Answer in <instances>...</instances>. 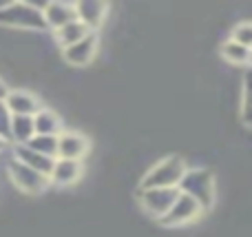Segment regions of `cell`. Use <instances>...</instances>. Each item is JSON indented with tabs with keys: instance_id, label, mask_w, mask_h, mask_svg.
<instances>
[{
	"instance_id": "6da1fadb",
	"label": "cell",
	"mask_w": 252,
	"mask_h": 237,
	"mask_svg": "<svg viewBox=\"0 0 252 237\" xmlns=\"http://www.w3.org/2000/svg\"><path fill=\"white\" fill-rule=\"evenodd\" d=\"M177 189H179V193L195 200L206 213L217 204V177L206 167L186 169Z\"/></svg>"
},
{
	"instance_id": "7a4b0ae2",
	"label": "cell",
	"mask_w": 252,
	"mask_h": 237,
	"mask_svg": "<svg viewBox=\"0 0 252 237\" xmlns=\"http://www.w3.org/2000/svg\"><path fill=\"white\" fill-rule=\"evenodd\" d=\"M188 164L182 155L173 153L157 160L139 180V189H177Z\"/></svg>"
},
{
	"instance_id": "3957f363",
	"label": "cell",
	"mask_w": 252,
	"mask_h": 237,
	"mask_svg": "<svg viewBox=\"0 0 252 237\" xmlns=\"http://www.w3.org/2000/svg\"><path fill=\"white\" fill-rule=\"evenodd\" d=\"M44 4H31V2H9L4 9H0V25L18 31H44L42 18Z\"/></svg>"
},
{
	"instance_id": "277c9868",
	"label": "cell",
	"mask_w": 252,
	"mask_h": 237,
	"mask_svg": "<svg viewBox=\"0 0 252 237\" xmlns=\"http://www.w3.org/2000/svg\"><path fill=\"white\" fill-rule=\"evenodd\" d=\"M7 175H9V180H11V184L25 195H40L51 186L47 175L33 171V169H29L27 164L18 162V160H13V158L7 162Z\"/></svg>"
},
{
	"instance_id": "5b68a950",
	"label": "cell",
	"mask_w": 252,
	"mask_h": 237,
	"mask_svg": "<svg viewBox=\"0 0 252 237\" xmlns=\"http://www.w3.org/2000/svg\"><path fill=\"white\" fill-rule=\"evenodd\" d=\"M100 35L95 31H91L75 44L62 49V60H64V65L73 67V69H87L100 58Z\"/></svg>"
},
{
	"instance_id": "8992f818",
	"label": "cell",
	"mask_w": 252,
	"mask_h": 237,
	"mask_svg": "<svg viewBox=\"0 0 252 237\" xmlns=\"http://www.w3.org/2000/svg\"><path fill=\"white\" fill-rule=\"evenodd\" d=\"M179 189H137V204L151 220L159 222L177 200Z\"/></svg>"
},
{
	"instance_id": "52a82bcc",
	"label": "cell",
	"mask_w": 252,
	"mask_h": 237,
	"mask_svg": "<svg viewBox=\"0 0 252 237\" xmlns=\"http://www.w3.org/2000/svg\"><path fill=\"white\" fill-rule=\"evenodd\" d=\"M204 213L206 211L195 202V200L184 195V193H179L177 200L173 202V206L168 208V213L159 220V224L166 226V229H182V226L195 224L197 220H201Z\"/></svg>"
},
{
	"instance_id": "ba28073f",
	"label": "cell",
	"mask_w": 252,
	"mask_h": 237,
	"mask_svg": "<svg viewBox=\"0 0 252 237\" xmlns=\"http://www.w3.org/2000/svg\"><path fill=\"white\" fill-rule=\"evenodd\" d=\"M91 153V140L82 131H62L58 135V151L56 160H75L84 162Z\"/></svg>"
},
{
	"instance_id": "9c48e42d",
	"label": "cell",
	"mask_w": 252,
	"mask_h": 237,
	"mask_svg": "<svg viewBox=\"0 0 252 237\" xmlns=\"http://www.w3.org/2000/svg\"><path fill=\"white\" fill-rule=\"evenodd\" d=\"M87 173V164L84 162H75V160H56L49 173V184L51 186H60V189H69L75 186L84 180Z\"/></svg>"
},
{
	"instance_id": "30bf717a",
	"label": "cell",
	"mask_w": 252,
	"mask_h": 237,
	"mask_svg": "<svg viewBox=\"0 0 252 237\" xmlns=\"http://www.w3.org/2000/svg\"><path fill=\"white\" fill-rule=\"evenodd\" d=\"M75 7V16L78 20L87 27L89 31H100L102 27L109 22L111 16V4L109 2H100V0H87V2H73Z\"/></svg>"
},
{
	"instance_id": "8fae6325",
	"label": "cell",
	"mask_w": 252,
	"mask_h": 237,
	"mask_svg": "<svg viewBox=\"0 0 252 237\" xmlns=\"http://www.w3.org/2000/svg\"><path fill=\"white\" fill-rule=\"evenodd\" d=\"M2 102L11 115H29V118H33L44 106L38 93L29 91V89H9Z\"/></svg>"
},
{
	"instance_id": "7c38bea8",
	"label": "cell",
	"mask_w": 252,
	"mask_h": 237,
	"mask_svg": "<svg viewBox=\"0 0 252 237\" xmlns=\"http://www.w3.org/2000/svg\"><path fill=\"white\" fill-rule=\"evenodd\" d=\"M42 18H44L47 29H51V31H56V29H60V27L69 25V22L78 20L73 2H51V4H44Z\"/></svg>"
},
{
	"instance_id": "4fadbf2b",
	"label": "cell",
	"mask_w": 252,
	"mask_h": 237,
	"mask_svg": "<svg viewBox=\"0 0 252 237\" xmlns=\"http://www.w3.org/2000/svg\"><path fill=\"white\" fill-rule=\"evenodd\" d=\"M13 160L27 164L29 169H33V171L42 173V175H47V177H49V173H51L53 162H56L53 158H47V155L35 153V151H31L29 146H25V144L13 146Z\"/></svg>"
},
{
	"instance_id": "5bb4252c",
	"label": "cell",
	"mask_w": 252,
	"mask_h": 237,
	"mask_svg": "<svg viewBox=\"0 0 252 237\" xmlns=\"http://www.w3.org/2000/svg\"><path fill=\"white\" fill-rule=\"evenodd\" d=\"M33 131L35 135H53L58 137L64 129H62V118L51 109H40L38 113L33 115Z\"/></svg>"
},
{
	"instance_id": "9a60e30c",
	"label": "cell",
	"mask_w": 252,
	"mask_h": 237,
	"mask_svg": "<svg viewBox=\"0 0 252 237\" xmlns=\"http://www.w3.org/2000/svg\"><path fill=\"white\" fill-rule=\"evenodd\" d=\"M87 34H91V31H89L80 20H73V22H69V25H64V27L53 31V42H56L60 49H66V47H71V44H75L78 40H82Z\"/></svg>"
},
{
	"instance_id": "2e32d148",
	"label": "cell",
	"mask_w": 252,
	"mask_h": 237,
	"mask_svg": "<svg viewBox=\"0 0 252 237\" xmlns=\"http://www.w3.org/2000/svg\"><path fill=\"white\" fill-rule=\"evenodd\" d=\"M35 135L33 131V118L29 115H11V129H9V142L13 146L27 144Z\"/></svg>"
},
{
	"instance_id": "e0dca14e",
	"label": "cell",
	"mask_w": 252,
	"mask_h": 237,
	"mask_svg": "<svg viewBox=\"0 0 252 237\" xmlns=\"http://www.w3.org/2000/svg\"><path fill=\"white\" fill-rule=\"evenodd\" d=\"M219 53H221V58L228 62V65L246 67V69H248V65H250V47H241V44L232 42V40L228 38L226 42L221 44Z\"/></svg>"
},
{
	"instance_id": "ac0fdd59",
	"label": "cell",
	"mask_w": 252,
	"mask_h": 237,
	"mask_svg": "<svg viewBox=\"0 0 252 237\" xmlns=\"http://www.w3.org/2000/svg\"><path fill=\"white\" fill-rule=\"evenodd\" d=\"M25 146H29L31 151L40 155H47V158L56 160V151H58V137L53 135H33Z\"/></svg>"
},
{
	"instance_id": "d6986e66",
	"label": "cell",
	"mask_w": 252,
	"mask_h": 237,
	"mask_svg": "<svg viewBox=\"0 0 252 237\" xmlns=\"http://www.w3.org/2000/svg\"><path fill=\"white\" fill-rule=\"evenodd\" d=\"M230 40L241 44V47H250L252 44V25L248 18L235 22V27H232V31H230Z\"/></svg>"
},
{
	"instance_id": "ffe728a7",
	"label": "cell",
	"mask_w": 252,
	"mask_h": 237,
	"mask_svg": "<svg viewBox=\"0 0 252 237\" xmlns=\"http://www.w3.org/2000/svg\"><path fill=\"white\" fill-rule=\"evenodd\" d=\"M9 129H11V113L4 106V102L0 100V142H4V144H11L9 142Z\"/></svg>"
},
{
	"instance_id": "44dd1931",
	"label": "cell",
	"mask_w": 252,
	"mask_h": 237,
	"mask_svg": "<svg viewBox=\"0 0 252 237\" xmlns=\"http://www.w3.org/2000/svg\"><path fill=\"white\" fill-rule=\"evenodd\" d=\"M9 93V84L2 80V75H0V100H4V96Z\"/></svg>"
},
{
	"instance_id": "7402d4cb",
	"label": "cell",
	"mask_w": 252,
	"mask_h": 237,
	"mask_svg": "<svg viewBox=\"0 0 252 237\" xmlns=\"http://www.w3.org/2000/svg\"><path fill=\"white\" fill-rule=\"evenodd\" d=\"M2 146H7V144H4V142H0V149H2Z\"/></svg>"
}]
</instances>
